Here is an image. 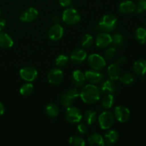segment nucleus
<instances>
[{
  "instance_id": "f257e3e1",
  "label": "nucleus",
  "mask_w": 146,
  "mask_h": 146,
  "mask_svg": "<svg viewBox=\"0 0 146 146\" xmlns=\"http://www.w3.org/2000/svg\"><path fill=\"white\" fill-rule=\"evenodd\" d=\"M101 91L98 86L94 84L86 85L80 92V96L84 103L92 104L97 102L101 98Z\"/></svg>"
},
{
  "instance_id": "f03ea898",
  "label": "nucleus",
  "mask_w": 146,
  "mask_h": 146,
  "mask_svg": "<svg viewBox=\"0 0 146 146\" xmlns=\"http://www.w3.org/2000/svg\"><path fill=\"white\" fill-rule=\"evenodd\" d=\"M118 20L116 17L112 14H107L101 18L99 22V27L104 31L110 32L116 28Z\"/></svg>"
},
{
  "instance_id": "7ed1b4c3",
  "label": "nucleus",
  "mask_w": 146,
  "mask_h": 146,
  "mask_svg": "<svg viewBox=\"0 0 146 146\" xmlns=\"http://www.w3.org/2000/svg\"><path fill=\"white\" fill-rule=\"evenodd\" d=\"M62 19L68 25H75L80 21L81 16L75 9L68 8L63 12Z\"/></svg>"
},
{
  "instance_id": "20e7f679",
  "label": "nucleus",
  "mask_w": 146,
  "mask_h": 146,
  "mask_svg": "<svg viewBox=\"0 0 146 146\" xmlns=\"http://www.w3.org/2000/svg\"><path fill=\"white\" fill-rule=\"evenodd\" d=\"M115 116L111 111H104L98 117V123L104 130L110 129L115 123Z\"/></svg>"
},
{
  "instance_id": "39448f33",
  "label": "nucleus",
  "mask_w": 146,
  "mask_h": 146,
  "mask_svg": "<svg viewBox=\"0 0 146 146\" xmlns=\"http://www.w3.org/2000/svg\"><path fill=\"white\" fill-rule=\"evenodd\" d=\"M88 62L91 68L96 71H100L106 66L105 58L98 54H93L88 56Z\"/></svg>"
},
{
  "instance_id": "423d86ee",
  "label": "nucleus",
  "mask_w": 146,
  "mask_h": 146,
  "mask_svg": "<svg viewBox=\"0 0 146 146\" xmlns=\"http://www.w3.org/2000/svg\"><path fill=\"white\" fill-rule=\"evenodd\" d=\"M65 116L67 121L71 123H79L83 118L82 113L80 109L72 106L66 108Z\"/></svg>"
},
{
  "instance_id": "0eeeda50",
  "label": "nucleus",
  "mask_w": 146,
  "mask_h": 146,
  "mask_svg": "<svg viewBox=\"0 0 146 146\" xmlns=\"http://www.w3.org/2000/svg\"><path fill=\"white\" fill-rule=\"evenodd\" d=\"M114 116L120 123H125L129 120L131 112L128 108L123 106H116L114 109Z\"/></svg>"
},
{
  "instance_id": "6e6552de",
  "label": "nucleus",
  "mask_w": 146,
  "mask_h": 146,
  "mask_svg": "<svg viewBox=\"0 0 146 146\" xmlns=\"http://www.w3.org/2000/svg\"><path fill=\"white\" fill-rule=\"evenodd\" d=\"M64 73L60 68H54L50 70L47 75L48 81L52 85H58L64 79Z\"/></svg>"
},
{
  "instance_id": "1a4fd4ad",
  "label": "nucleus",
  "mask_w": 146,
  "mask_h": 146,
  "mask_svg": "<svg viewBox=\"0 0 146 146\" xmlns=\"http://www.w3.org/2000/svg\"><path fill=\"white\" fill-rule=\"evenodd\" d=\"M20 77L27 82H31L37 78L38 72L34 67L26 66L21 68L19 71Z\"/></svg>"
},
{
  "instance_id": "9d476101",
  "label": "nucleus",
  "mask_w": 146,
  "mask_h": 146,
  "mask_svg": "<svg viewBox=\"0 0 146 146\" xmlns=\"http://www.w3.org/2000/svg\"><path fill=\"white\" fill-rule=\"evenodd\" d=\"M64 28L60 24H55L49 29L48 32V38L54 41H58L64 36Z\"/></svg>"
},
{
  "instance_id": "9b49d317",
  "label": "nucleus",
  "mask_w": 146,
  "mask_h": 146,
  "mask_svg": "<svg viewBox=\"0 0 146 146\" xmlns=\"http://www.w3.org/2000/svg\"><path fill=\"white\" fill-rule=\"evenodd\" d=\"M38 11L34 7H29L21 13L19 19L22 22L29 23L34 21L38 17Z\"/></svg>"
},
{
  "instance_id": "f8f14e48",
  "label": "nucleus",
  "mask_w": 146,
  "mask_h": 146,
  "mask_svg": "<svg viewBox=\"0 0 146 146\" xmlns=\"http://www.w3.org/2000/svg\"><path fill=\"white\" fill-rule=\"evenodd\" d=\"M112 43V36L108 33H101L96 38V44L98 48H105Z\"/></svg>"
},
{
  "instance_id": "ddd939ff",
  "label": "nucleus",
  "mask_w": 146,
  "mask_h": 146,
  "mask_svg": "<svg viewBox=\"0 0 146 146\" xmlns=\"http://www.w3.org/2000/svg\"><path fill=\"white\" fill-rule=\"evenodd\" d=\"M86 79L92 84H99L104 78V74L96 70H88L85 72Z\"/></svg>"
},
{
  "instance_id": "4468645a",
  "label": "nucleus",
  "mask_w": 146,
  "mask_h": 146,
  "mask_svg": "<svg viewBox=\"0 0 146 146\" xmlns=\"http://www.w3.org/2000/svg\"><path fill=\"white\" fill-rule=\"evenodd\" d=\"M87 57V54L84 49L76 48L71 52L70 55V58L71 61L75 64H80L85 61Z\"/></svg>"
},
{
  "instance_id": "2eb2a0df",
  "label": "nucleus",
  "mask_w": 146,
  "mask_h": 146,
  "mask_svg": "<svg viewBox=\"0 0 146 146\" xmlns=\"http://www.w3.org/2000/svg\"><path fill=\"white\" fill-rule=\"evenodd\" d=\"M135 7H136V5L133 1L128 0V1H123L120 4L118 11L122 14H131L135 11Z\"/></svg>"
},
{
  "instance_id": "dca6fc26",
  "label": "nucleus",
  "mask_w": 146,
  "mask_h": 146,
  "mask_svg": "<svg viewBox=\"0 0 146 146\" xmlns=\"http://www.w3.org/2000/svg\"><path fill=\"white\" fill-rule=\"evenodd\" d=\"M72 81L74 86L76 87H81L84 86L86 81V77L84 73L80 70H76L73 72Z\"/></svg>"
},
{
  "instance_id": "f3484780",
  "label": "nucleus",
  "mask_w": 146,
  "mask_h": 146,
  "mask_svg": "<svg viewBox=\"0 0 146 146\" xmlns=\"http://www.w3.org/2000/svg\"><path fill=\"white\" fill-rule=\"evenodd\" d=\"M121 68L119 64H112L108 66V75L110 79L112 81H115L120 78L121 76Z\"/></svg>"
},
{
  "instance_id": "a211bd4d",
  "label": "nucleus",
  "mask_w": 146,
  "mask_h": 146,
  "mask_svg": "<svg viewBox=\"0 0 146 146\" xmlns=\"http://www.w3.org/2000/svg\"><path fill=\"white\" fill-rule=\"evenodd\" d=\"M14 44L12 38L7 33L0 31V47L3 48H9Z\"/></svg>"
},
{
  "instance_id": "6ab92c4d",
  "label": "nucleus",
  "mask_w": 146,
  "mask_h": 146,
  "mask_svg": "<svg viewBox=\"0 0 146 146\" xmlns=\"http://www.w3.org/2000/svg\"><path fill=\"white\" fill-rule=\"evenodd\" d=\"M133 71L139 76H144L146 74V61L145 59H139L135 61L133 66Z\"/></svg>"
},
{
  "instance_id": "aec40b11",
  "label": "nucleus",
  "mask_w": 146,
  "mask_h": 146,
  "mask_svg": "<svg viewBox=\"0 0 146 146\" xmlns=\"http://www.w3.org/2000/svg\"><path fill=\"white\" fill-rule=\"evenodd\" d=\"M116 87H115V84H114L113 81L112 80H107V81H104L101 86L100 90L104 94H113L115 91Z\"/></svg>"
},
{
  "instance_id": "412c9836",
  "label": "nucleus",
  "mask_w": 146,
  "mask_h": 146,
  "mask_svg": "<svg viewBox=\"0 0 146 146\" xmlns=\"http://www.w3.org/2000/svg\"><path fill=\"white\" fill-rule=\"evenodd\" d=\"M88 141L89 145L92 146L105 145V141H104V138L98 133L92 134V135L88 138Z\"/></svg>"
},
{
  "instance_id": "4be33fe9",
  "label": "nucleus",
  "mask_w": 146,
  "mask_h": 146,
  "mask_svg": "<svg viewBox=\"0 0 146 146\" xmlns=\"http://www.w3.org/2000/svg\"><path fill=\"white\" fill-rule=\"evenodd\" d=\"M119 139V133L115 130H110L106 133L105 140L108 144H114Z\"/></svg>"
},
{
  "instance_id": "5701e85b",
  "label": "nucleus",
  "mask_w": 146,
  "mask_h": 146,
  "mask_svg": "<svg viewBox=\"0 0 146 146\" xmlns=\"http://www.w3.org/2000/svg\"><path fill=\"white\" fill-rule=\"evenodd\" d=\"M97 113L94 110H88L84 113V120L85 122L88 125H92L96 121Z\"/></svg>"
},
{
  "instance_id": "b1692460",
  "label": "nucleus",
  "mask_w": 146,
  "mask_h": 146,
  "mask_svg": "<svg viewBox=\"0 0 146 146\" xmlns=\"http://www.w3.org/2000/svg\"><path fill=\"white\" fill-rule=\"evenodd\" d=\"M114 104V97L112 94H106L102 98L101 104L102 106L106 109H109L113 106Z\"/></svg>"
},
{
  "instance_id": "393cba45",
  "label": "nucleus",
  "mask_w": 146,
  "mask_h": 146,
  "mask_svg": "<svg viewBox=\"0 0 146 146\" xmlns=\"http://www.w3.org/2000/svg\"><path fill=\"white\" fill-rule=\"evenodd\" d=\"M46 112L48 116L51 117V118H55V117L58 116V115L59 114L60 110L56 104H49L46 107Z\"/></svg>"
},
{
  "instance_id": "a878e982",
  "label": "nucleus",
  "mask_w": 146,
  "mask_h": 146,
  "mask_svg": "<svg viewBox=\"0 0 146 146\" xmlns=\"http://www.w3.org/2000/svg\"><path fill=\"white\" fill-rule=\"evenodd\" d=\"M135 36L137 41L141 44L146 43V29L143 27H139L135 32Z\"/></svg>"
},
{
  "instance_id": "bb28decb",
  "label": "nucleus",
  "mask_w": 146,
  "mask_h": 146,
  "mask_svg": "<svg viewBox=\"0 0 146 146\" xmlns=\"http://www.w3.org/2000/svg\"><path fill=\"white\" fill-rule=\"evenodd\" d=\"M94 42V37L91 34H86L82 37L81 39V45L84 48H89L93 45Z\"/></svg>"
},
{
  "instance_id": "cd10ccee",
  "label": "nucleus",
  "mask_w": 146,
  "mask_h": 146,
  "mask_svg": "<svg viewBox=\"0 0 146 146\" xmlns=\"http://www.w3.org/2000/svg\"><path fill=\"white\" fill-rule=\"evenodd\" d=\"M33 90H34L33 84H31V83H27V84H24L20 88L19 92L21 95L27 96H29L30 94H31V93L33 92Z\"/></svg>"
},
{
  "instance_id": "c85d7f7f",
  "label": "nucleus",
  "mask_w": 146,
  "mask_h": 146,
  "mask_svg": "<svg viewBox=\"0 0 146 146\" xmlns=\"http://www.w3.org/2000/svg\"><path fill=\"white\" fill-rule=\"evenodd\" d=\"M68 142L71 145L75 146H84L86 144L84 138H81V136H78V135L71 136L68 140Z\"/></svg>"
},
{
  "instance_id": "c756f323",
  "label": "nucleus",
  "mask_w": 146,
  "mask_h": 146,
  "mask_svg": "<svg viewBox=\"0 0 146 146\" xmlns=\"http://www.w3.org/2000/svg\"><path fill=\"white\" fill-rule=\"evenodd\" d=\"M119 78L120 81L123 84H125V85H129L133 82L134 80H135V76L131 73H125L123 75L121 76Z\"/></svg>"
},
{
  "instance_id": "7c9ffc66",
  "label": "nucleus",
  "mask_w": 146,
  "mask_h": 146,
  "mask_svg": "<svg viewBox=\"0 0 146 146\" xmlns=\"http://www.w3.org/2000/svg\"><path fill=\"white\" fill-rule=\"evenodd\" d=\"M60 102H61V104L63 106V107L67 108L72 106L73 99L71 98H70L67 95L66 93V94H64L61 95V98H60Z\"/></svg>"
},
{
  "instance_id": "2f4dec72",
  "label": "nucleus",
  "mask_w": 146,
  "mask_h": 146,
  "mask_svg": "<svg viewBox=\"0 0 146 146\" xmlns=\"http://www.w3.org/2000/svg\"><path fill=\"white\" fill-rule=\"evenodd\" d=\"M68 57L65 54H61L56 58V64L59 67H64L68 64Z\"/></svg>"
},
{
  "instance_id": "473e14b6",
  "label": "nucleus",
  "mask_w": 146,
  "mask_h": 146,
  "mask_svg": "<svg viewBox=\"0 0 146 146\" xmlns=\"http://www.w3.org/2000/svg\"><path fill=\"white\" fill-rule=\"evenodd\" d=\"M123 41V36L121 34H116L113 35V36L112 37L113 44H114V46H120L122 45Z\"/></svg>"
},
{
  "instance_id": "72a5a7b5",
  "label": "nucleus",
  "mask_w": 146,
  "mask_h": 146,
  "mask_svg": "<svg viewBox=\"0 0 146 146\" xmlns=\"http://www.w3.org/2000/svg\"><path fill=\"white\" fill-rule=\"evenodd\" d=\"M146 11V0H139L135 7V11L138 14Z\"/></svg>"
},
{
  "instance_id": "f704fd0d",
  "label": "nucleus",
  "mask_w": 146,
  "mask_h": 146,
  "mask_svg": "<svg viewBox=\"0 0 146 146\" xmlns=\"http://www.w3.org/2000/svg\"><path fill=\"white\" fill-rule=\"evenodd\" d=\"M117 50L116 48H114V47H111V48H108V49L106 50L105 51V57L107 59H112L113 58L115 57V56L116 55Z\"/></svg>"
},
{
  "instance_id": "c9c22d12",
  "label": "nucleus",
  "mask_w": 146,
  "mask_h": 146,
  "mask_svg": "<svg viewBox=\"0 0 146 146\" xmlns=\"http://www.w3.org/2000/svg\"><path fill=\"white\" fill-rule=\"evenodd\" d=\"M66 94L70 97V98H72L73 100L76 99V98H78V96H80V92L78 91V90L76 88L69 89L66 92Z\"/></svg>"
},
{
  "instance_id": "e433bc0d",
  "label": "nucleus",
  "mask_w": 146,
  "mask_h": 146,
  "mask_svg": "<svg viewBox=\"0 0 146 146\" xmlns=\"http://www.w3.org/2000/svg\"><path fill=\"white\" fill-rule=\"evenodd\" d=\"M77 129L81 134H86L88 133V127L84 123L78 124L77 126Z\"/></svg>"
},
{
  "instance_id": "4c0bfd02",
  "label": "nucleus",
  "mask_w": 146,
  "mask_h": 146,
  "mask_svg": "<svg viewBox=\"0 0 146 146\" xmlns=\"http://www.w3.org/2000/svg\"><path fill=\"white\" fill-rule=\"evenodd\" d=\"M59 4L63 7H68L71 6L72 0H58Z\"/></svg>"
},
{
  "instance_id": "58836bf2",
  "label": "nucleus",
  "mask_w": 146,
  "mask_h": 146,
  "mask_svg": "<svg viewBox=\"0 0 146 146\" xmlns=\"http://www.w3.org/2000/svg\"><path fill=\"white\" fill-rule=\"evenodd\" d=\"M125 61H126V57L125 56H120L117 59V64H123Z\"/></svg>"
},
{
  "instance_id": "ea45409f",
  "label": "nucleus",
  "mask_w": 146,
  "mask_h": 146,
  "mask_svg": "<svg viewBox=\"0 0 146 146\" xmlns=\"http://www.w3.org/2000/svg\"><path fill=\"white\" fill-rule=\"evenodd\" d=\"M6 26V21L4 19H0V31H2L4 28H5Z\"/></svg>"
},
{
  "instance_id": "a19ab883",
  "label": "nucleus",
  "mask_w": 146,
  "mask_h": 146,
  "mask_svg": "<svg viewBox=\"0 0 146 146\" xmlns=\"http://www.w3.org/2000/svg\"><path fill=\"white\" fill-rule=\"evenodd\" d=\"M4 111H5V108H4V105L1 102H0V115H2L4 113Z\"/></svg>"
},
{
  "instance_id": "79ce46f5",
  "label": "nucleus",
  "mask_w": 146,
  "mask_h": 146,
  "mask_svg": "<svg viewBox=\"0 0 146 146\" xmlns=\"http://www.w3.org/2000/svg\"><path fill=\"white\" fill-rule=\"evenodd\" d=\"M145 26H146V21H145Z\"/></svg>"
},
{
  "instance_id": "37998d69",
  "label": "nucleus",
  "mask_w": 146,
  "mask_h": 146,
  "mask_svg": "<svg viewBox=\"0 0 146 146\" xmlns=\"http://www.w3.org/2000/svg\"><path fill=\"white\" fill-rule=\"evenodd\" d=\"M0 14H1V11H0Z\"/></svg>"
}]
</instances>
